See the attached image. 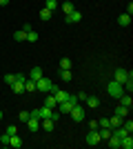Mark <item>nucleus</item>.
Listing matches in <instances>:
<instances>
[{"label": "nucleus", "mask_w": 133, "mask_h": 149, "mask_svg": "<svg viewBox=\"0 0 133 149\" xmlns=\"http://www.w3.org/2000/svg\"><path fill=\"white\" fill-rule=\"evenodd\" d=\"M51 13H53V11H49L47 7H44V9H40V20H49V18H51Z\"/></svg>", "instance_id": "b1692460"}, {"label": "nucleus", "mask_w": 133, "mask_h": 149, "mask_svg": "<svg viewBox=\"0 0 133 149\" xmlns=\"http://www.w3.org/2000/svg\"><path fill=\"white\" fill-rule=\"evenodd\" d=\"M115 116H120V118H127V116H129V107H124V105L115 107Z\"/></svg>", "instance_id": "2eb2a0df"}, {"label": "nucleus", "mask_w": 133, "mask_h": 149, "mask_svg": "<svg viewBox=\"0 0 133 149\" xmlns=\"http://www.w3.org/2000/svg\"><path fill=\"white\" fill-rule=\"evenodd\" d=\"M0 105H2V102H0Z\"/></svg>", "instance_id": "4c0bfd02"}, {"label": "nucleus", "mask_w": 133, "mask_h": 149, "mask_svg": "<svg viewBox=\"0 0 133 149\" xmlns=\"http://www.w3.org/2000/svg\"><path fill=\"white\" fill-rule=\"evenodd\" d=\"M16 80H20V82H25V80H27V74H16Z\"/></svg>", "instance_id": "72a5a7b5"}, {"label": "nucleus", "mask_w": 133, "mask_h": 149, "mask_svg": "<svg viewBox=\"0 0 133 149\" xmlns=\"http://www.w3.org/2000/svg\"><path fill=\"white\" fill-rule=\"evenodd\" d=\"M84 102H87V107H100V98H95V96H87V100H84Z\"/></svg>", "instance_id": "4468645a"}, {"label": "nucleus", "mask_w": 133, "mask_h": 149, "mask_svg": "<svg viewBox=\"0 0 133 149\" xmlns=\"http://www.w3.org/2000/svg\"><path fill=\"white\" fill-rule=\"evenodd\" d=\"M44 107H49V109H58V100H56V96H53V93H49V96H47Z\"/></svg>", "instance_id": "9d476101"}, {"label": "nucleus", "mask_w": 133, "mask_h": 149, "mask_svg": "<svg viewBox=\"0 0 133 149\" xmlns=\"http://www.w3.org/2000/svg\"><path fill=\"white\" fill-rule=\"evenodd\" d=\"M122 120H124V118L113 116V118H109V127H111V129H115V127H120V125H122Z\"/></svg>", "instance_id": "a211bd4d"}, {"label": "nucleus", "mask_w": 133, "mask_h": 149, "mask_svg": "<svg viewBox=\"0 0 133 149\" xmlns=\"http://www.w3.org/2000/svg\"><path fill=\"white\" fill-rule=\"evenodd\" d=\"M27 40H29V42H38V40H40V33H38V31H29V33H27Z\"/></svg>", "instance_id": "aec40b11"}, {"label": "nucleus", "mask_w": 133, "mask_h": 149, "mask_svg": "<svg viewBox=\"0 0 133 149\" xmlns=\"http://www.w3.org/2000/svg\"><path fill=\"white\" fill-rule=\"evenodd\" d=\"M44 7H47L49 11H56V9H58V0H47V2H44Z\"/></svg>", "instance_id": "4be33fe9"}, {"label": "nucleus", "mask_w": 133, "mask_h": 149, "mask_svg": "<svg viewBox=\"0 0 133 149\" xmlns=\"http://www.w3.org/2000/svg\"><path fill=\"white\" fill-rule=\"evenodd\" d=\"M71 11H73V2H64V5H62V13H64V16H69Z\"/></svg>", "instance_id": "5701e85b"}, {"label": "nucleus", "mask_w": 133, "mask_h": 149, "mask_svg": "<svg viewBox=\"0 0 133 149\" xmlns=\"http://www.w3.org/2000/svg\"><path fill=\"white\" fill-rule=\"evenodd\" d=\"M118 25L120 27H129L131 25V16H129V13H122L120 18H118Z\"/></svg>", "instance_id": "f8f14e48"}, {"label": "nucleus", "mask_w": 133, "mask_h": 149, "mask_svg": "<svg viewBox=\"0 0 133 149\" xmlns=\"http://www.w3.org/2000/svg\"><path fill=\"white\" fill-rule=\"evenodd\" d=\"M76 98H78V102H84V100H87V93H84V91H80V93L76 96Z\"/></svg>", "instance_id": "473e14b6"}, {"label": "nucleus", "mask_w": 133, "mask_h": 149, "mask_svg": "<svg viewBox=\"0 0 133 149\" xmlns=\"http://www.w3.org/2000/svg\"><path fill=\"white\" fill-rule=\"evenodd\" d=\"M60 78H62L64 82H69L71 78H73V76H71V69H62V71H60Z\"/></svg>", "instance_id": "412c9836"}, {"label": "nucleus", "mask_w": 133, "mask_h": 149, "mask_svg": "<svg viewBox=\"0 0 133 149\" xmlns=\"http://www.w3.org/2000/svg\"><path fill=\"white\" fill-rule=\"evenodd\" d=\"M107 140H109L107 145H109V147H111V149H120V138H115L113 134H111V136H109Z\"/></svg>", "instance_id": "ddd939ff"}, {"label": "nucleus", "mask_w": 133, "mask_h": 149, "mask_svg": "<svg viewBox=\"0 0 133 149\" xmlns=\"http://www.w3.org/2000/svg\"><path fill=\"white\" fill-rule=\"evenodd\" d=\"M2 118H5V113H2V107H0V120H2Z\"/></svg>", "instance_id": "e433bc0d"}, {"label": "nucleus", "mask_w": 133, "mask_h": 149, "mask_svg": "<svg viewBox=\"0 0 133 149\" xmlns=\"http://www.w3.org/2000/svg\"><path fill=\"white\" fill-rule=\"evenodd\" d=\"M124 89H129V93H131V89H133V78H129V80L124 82Z\"/></svg>", "instance_id": "2f4dec72"}, {"label": "nucleus", "mask_w": 133, "mask_h": 149, "mask_svg": "<svg viewBox=\"0 0 133 149\" xmlns=\"http://www.w3.org/2000/svg\"><path fill=\"white\" fill-rule=\"evenodd\" d=\"M51 85H53V80H49V78H40V80H36V91H42V93H49L51 91Z\"/></svg>", "instance_id": "f03ea898"}, {"label": "nucleus", "mask_w": 133, "mask_h": 149, "mask_svg": "<svg viewBox=\"0 0 133 149\" xmlns=\"http://www.w3.org/2000/svg\"><path fill=\"white\" fill-rule=\"evenodd\" d=\"M120 102L124 107H129V109H131V105H133V100H131V93H122L120 96Z\"/></svg>", "instance_id": "dca6fc26"}, {"label": "nucleus", "mask_w": 133, "mask_h": 149, "mask_svg": "<svg viewBox=\"0 0 133 149\" xmlns=\"http://www.w3.org/2000/svg\"><path fill=\"white\" fill-rule=\"evenodd\" d=\"M40 127H42L44 131H53V129H56V123H53L51 118H42V120H40Z\"/></svg>", "instance_id": "0eeeda50"}, {"label": "nucleus", "mask_w": 133, "mask_h": 149, "mask_svg": "<svg viewBox=\"0 0 133 149\" xmlns=\"http://www.w3.org/2000/svg\"><path fill=\"white\" fill-rule=\"evenodd\" d=\"M98 143H100V134H98V129H91L87 134V145L89 147H95Z\"/></svg>", "instance_id": "39448f33"}, {"label": "nucleus", "mask_w": 133, "mask_h": 149, "mask_svg": "<svg viewBox=\"0 0 133 149\" xmlns=\"http://www.w3.org/2000/svg\"><path fill=\"white\" fill-rule=\"evenodd\" d=\"M27 127H29V131H38L40 129V120L38 118H31V116H29V120H27Z\"/></svg>", "instance_id": "1a4fd4ad"}, {"label": "nucleus", "mask_w": 133, "mask_h": 149, "mask_svg": "<svg viewBox=\"0 0 133 149\" xmlns=\"http://www.w3.org/2000/svg\"><path fill=\"white\" fill-rule=\"evenodd\" d=\"M9 5V0H0V7H7Z\"/></svg>", "instance_id": "c9c22d12"}, {"label": "nucleus", "mask_w": 133, "mask_h": 149, "mask_svg": "<svg viewBox=\"0 0 133 149\" xmlns=\"http://www.w3.org/2000/svg\"><path fill=\"white\" fill-rule=\"evenodd\" d=\"M13 40H16V42H22V40H27V33H25L22 29L13 31Z\"/></svg>", "instance_id": "6ab92c4d"}, {"label": "nucleus", "mask_w": 133, "mask_h": 149, "mask_svg": "<svg viewBox=\"0 0 133 149\" xmlns=\"http://www.w3.org/2000/svg\"><path fill=\"white\" fill-rule=\"evenodd\" d=\"M80 20H82V13L78 11V9H73V11L67 16V22H69V25H73V22H80Z\"/></svg>", "instance_id": "423d86ee"}, {"label": "nucleus", "mask_w": 133, "mask_h": 149, "mask_svg": "<svg viewBox=\"0 0 133 149\" xmlns=\"http://www.w3.org/2000/svg\"><path fill=\"white\" fill-rule=\"evenodd\" d=\"M5 82L9 85V87H11L13 82H16V74H9V76H5Z\"/></svg>", "instance_id": "cd10ccee"}, {"label": "nucleus", "mask_w": 133, "mask_h": 149, "mask_svg": "<svg viewBox=\"0 0 133 149\" xmlns=\"http://www.w3.org/2000/svg\"><path fill=\"white\" fill-rule=\"evenodd\" d=\"M11 91H13V93H22V91H25V82L16 80V82L11 85Z\"/></svg>", "instance_id": "f3484780"}, {"label": "nucleus", "mask_w": 133, "mask_h": 149, "mask_svg": "<svg viewBox=\"0 0 133 149\" xmlns=\"http://www.w3.org/2000/svg\"><path fill=\"white\" fill-rule=\"evenodd\" d=\"M60 69H71V60L69 58H62V60H60Z\"/></svg>", "instance_id": "bb28decb"}, {"label": "nucleus", "mask_w": 133, "mask_h": 149, "mask_svg": "<svg viewBox=\"0 0 133 149\" xmlns=\"http://www.w3.org/2000/svg\"><path fill=\"white\" fill-rule=\"evenodd\" d=\"M27 120H29V111H20V123L25 125Z\"/></svg>", "instance_id": "7c9ffc66"}, {"label": "nucleus", "mask_w": 133, "mask_h": 149, "mask_svg": "<svg viewBox=\"0 0 133 149\" xmlns=\"http://www.w3.org/2000/svg\"><path fill=\"white\" fill-rule=\"evenodd\" d=\"M107 91H109V96L120 98L122 93H124V85H122V82H118V80H111V82L107 85Z\"/></svg>", "instance_id": "f257e3e1"}, {"label": "nucleus", "mask_w": 133, "mask_h": 149, "mask_svg": "<svg viewBox=\"0 0 133 149\" xmlns=\"http://www.w3.org/2000/svg\"><path fill=\"white\" fill-rule=\"evenodd\" d=\"M22 31H25V33H29V31H31V25H29V22H25V25H22Z\"/></svg>", "instance_id": "f704fd0d"}, {"label": "nucleus", "mask_w": 133, "mask_h": 149, "mask_svg": "<svg viewBox=\"0 0 133 149\" xmlns=\"http://www.w3.org/2000/svg\"><path fill=\"white\" fill-rule=\"evenodd\" d=\"M25 91H36V82L27 78V80H25Z\"/></svg>", "instance_id": "393cba45"}, {"label": "nucleus", "mask_w": 133, "mask_h": 149, "mask_svg": "<svg viewBox=\"0 0 133 149\" xmlns=\"http://www.w3.org/2000/svg\"><path fill=\"white\" fill-rule=\"evenodd\" d=\"M9 147H16V149H20V147H22V138H20L18 134H13V136L9 138Z\"/></svg>", "instance_id": "9b49d317"}, {"label": "nucleus", "mask_w": 133, "mask_h": 149, "mask_svg": "<svg viewBox=\"0 0 133 149\" xmlns=\"http://www.w3.org/2000/svg\"><path fill=\"white\" fill-rule=\"evenodd\" d=\"M27 78H29V80H33V82L40 80V78H42V69H40V67H33L31 71H29V76H27Z\"/></svg>", "instance_id": "6e6552de"}, {"label": "nucleus", "mask_w": 133, "mask_h": 149, "mask_svg": "<svg viewBox=\"0 0 133 149\" xmlns=\"http://www.w3.org/2000/svg\"><path fill=\"white\" fill-rule=\"evenodd\" d=\"M129 78H133V74L131 71H127V69H115V76H113V80H118V82H124L129 80Z\"/></svg>", "instance_id": "20e7f679"}, {"label": "nucleus", "mask_w": 133, "mask_h": 149, "mask_svg": "<svg viewBox=\"0 0 133 149\" xmlns=\"http://www.w3.org/2000/svg\"><path fill=\"white\" fill-rule=\"evenodd\" d=\"M9 138H11V136H9V134H7V131H5V134L0 136V143H2V145H5V147H7V145H9Z\"/></svg>", "instance_id": "c756f323"}, {"label": "nucleus", "mask_w": 133, "mask_h": 149, "mask_svg": "<svg viewBox=\"0 0 133 149\" xmlns=\"http://www.w3.org/2000/svg\"><path fill=\"white\" fill-rule=\"evenodd\" d=\"M7 134H9V136H13V134H18V127H16V125H9V127H7Z\"/></svg>", "instance_id": "c85d7f7f"}, {"label": "nucleus", "mask_w": 133, "mask_h": 149, "mask_svg": "<svg viewBox=\"0 0 133 149\" xmlns=\"http://www.w3.org/2000/svg\"><path fill=\"white\" fill-rule=\"evenodd\" d=\"M122 127H124L127 134H131V131H133V120H122Z\"/></svg>", "instance_id": "a878e982"}, {"label": "nucleus", "mask_w": 133, "mask_h": 149, "mask_svg": "<svg viewBox=\"0 0 133 149\" xmlns=\"http://www.w3.org/2000/svg\"><path fill=\"white\" fill-rule=\"evenodd\" d=\"M69 116H71L73 120H76V123H82V120H84V107L73 105V109L69 111Z\"/></svg>", "instance_id": "7ed1b4c3"}]
</instances>
